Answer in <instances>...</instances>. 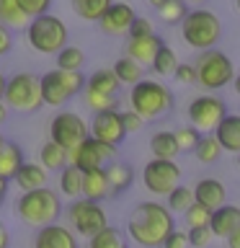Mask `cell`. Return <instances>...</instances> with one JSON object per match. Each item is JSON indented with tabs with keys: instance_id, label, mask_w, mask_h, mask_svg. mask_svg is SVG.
<instances>
[{
	"instance_id": "obj_51",
	"label": "cell",
	"mask_w": 240,
	"mask_h": 248,
	"mask_svg": "<svg viewBox=\"0 0 240 248\" xmlns=\"http://www.w3.org/2000/svg\"><path fill=\"white\" fill-rule=\"evenodd\" d=\"M5 119H8V106L3 104V101H0V124H3Z\"/></svg>"
},
{
	"instance_id": "obj_49",
	"label": "cell",
	"mask_w": 240,
	"mask_h": 248,
	"mask_svg": "<svg viewBox=\"0 0 240 248\" xmlns=\"http://www.w3.org/2000/svg\"><path fill=\"white\" fill-rule=\"evenodd\" d=\"M225 240H227V248H240V228L235 232H230Z\"/></svg>"
},
{
	"instance_id": "obj_21",
	"label": "cell",
	"mask_w": 240,
	"mask_h": 248,
	"mask_svg": "<svg viewBox=\"0 0 240 248\" xmlns=\"http://www.w3.org/2000/svg\"><path fill=\"white\" fill-rule=\"evenodd\" d=\"M163 46V39L158 34H150V36H139V39H129L127 42V57L135 60L137 65H150L155 52Z\"/></svg>"
},
{
	"instance_id": "obj_39",
	"label": "cell",
	"mask_w": 240,
	"mask_h": 248,
	"mask_svg": "<svg viewBox=\"0 0 240 248\" xmlns=\"http://www.w3.org/2000/svg\"><path fill=\"white\" fill-rule=\"evenodd\" d=\"M173 135H176V142H178V150L181 153H194V147H196L199 140H201V132L196 127H191V124L178 127Z\"/></svg>"
},
{
	"instance_id": "obj_12",
	"label": "cell",
	"mask_w": 240,
	"mask_h": 248,
	"mask_svg": "<svg viewBox=\"0 0 240 248\" xmlns=\"http://www.w3.org/2000/svg\"><path fill=\"white\" fill-rule=\"evenodd\" d=\"M145 189L155 197H168L170 191L181 184V166L176 160H163V158H150L142 170Z\"/></svg>"
},
{
	"instance_id": "obj_56",
	"label": "cell",
	"mask_w": 240,
	"mask_h": 248,
	"mask_svg": "<svg viewBox=\"0 0 240 248\" xmlns=\"http://www.w3.org/2000/svg\"><path fill=\"white\" fill-rule=\"evenodd\" d=\"M3 145H5V137H3V132H0V150H3Z\"/></svg>"
},
{
	"instance_id": "obj_23",
	"label": "cell",
	"mask_w": 240,
	"mask_h": 248,
	"mask_svg": "<svg viewBox=\"0 0 240 248\" xmlns=\"http://www.w3.org/2000/svg\"><path fill=\"white\" fill-rule=\"evenodd\" d=\"M83 197L90 202H101V199L111 197L104 168H93V170H85L83 173Z\"/></svg>"
},
{
	"instance_id": "obj_1",
	"label": "cell",
	"mask_w": 240,
	"mask_h": 248,
	"mask_svg": "<svg viewBox=\"0 0 240 248\" xmlns=\"http://www.w3.org/2000/svg\"><path fill=\"white\" fill-rule=\"evenodd\" d=\"M176 230L173 212L160 204V202H139V204L129 212L127 220V232L137 246L142 248H160L170 232Z\"/></svg>"
},
{
	"instance_id": "obj_22",
	"label": "cell",
	"mask_w": 240,
	"mask_h": 248,
	"mask_svg": "<svg viewBox=\"0 0 240 248\" xmlns=\"http://www.w3.org/2000/svg\"><path fill=\"white\" fill-rule=\"evenodd\" d=\"M13 181L21 191L42 189V186H46V170L39 166V163H21V168L15 170Z\"/></svg>"
},
{
	"instance_id": "obj_5",
	"label": "cell",
	"mask_w": 240,
	"mask_h": 248,
	"mask_svg": "<svg viewBox=\"0 0 240 248\" xmlns=\"http://www.w3.org/2000/svg\"><path fill=\"white\" fill-rule=\"evenodd\" d=\"M3 104L13 111L21 114H34L44 106L42 101V80L34 73H15L5 78V91H3Z\"/></svg>"
},
{
	"instance_id": "obj_48",
	"label": "cell",
	"mask_w": 240,
	"mask_h": 248,
	"mask_svg": "<svg viewBox=\"0 0 240 248\" xmlns=\"http://www.w3.org/2000/svg\"><path fill=\"white\" fill-rule=\"evenodd\" d=\"M8 246H11V232H8L5 222L0 220V248H8Z\"/></svg>"
},
{
	"instance_id": "obj_40",
	"label": "cell",
	"mask_w": 240,
	"mask_h": 248,
	"mask_svg": "<svg viewBox=\"0 0 240 248\" xmlns=\"http://www.w3.org/2000/svg\"><path fill=\"white\" fill-rule=\"evenodd\" d=\"M209 215H212V212H209L207 207H201V204H191L183 212L186 225H189V228H207V225H209Z\"/></svg>"
},
{
	"instance_id": "obj_50",
	"label": "cell",
	"mask_w": 240,
	"mask_h": 248,
	"mask_svg": "<svg viewBox=\"0 0 240 248\" xmlns=\"http://www.w3.org/2000/svg\"><path fill=\"white\" fill-rule=\"evenodd\" d=\"M5 194H8V178L0 176V202L5 199Z\"/></svg>"
},
{
	"instance_id": "obj_38",
	"label": "cell",
	"mask_w": 240,
	"mask_h": 248,
	"mask_svg": "<svg viewBox=\"0 0 240 248\" xmlns=\"http://www.w3.org/2000/svg\"><path fill=\"white\" fill-rule=\"evenodd\" d=\"M158 13L168 26H181V21L186 18V13H189V5H186V0H168Z\"/></svg>"
},
{
	"instance_id": "obj_10",
	"label": "cell",
	"mask_w": 240,
	"mask_h": 248,
	"mask_svg": "<svg viewBox=\"0 0 240 248\" xmlns=\"http://www.w3.org/2000/svg\"><path fill=\"white\" fill-rule=\"evenodd\" d=\"M116 150H119V147L106 145V142H101V140L88 135L80 145H75L73 150L67 153V166L80 168L83 173L85 170H93V168H104L106 163L116 160Z\"/></svg>"
},
{
	"instance_id": "obj_33",
	"label": "cell",
	"mask_w": 240,
	"mask_h": 248,
	"mask_svg": "<svg viewBox=\"0 0 240 248\" xmlns=\"http://www.w3.org/2000/svg\"><path fill=\"white\" fill-rule=\"evenodd\" d=\"M54 57H57V70H67V73H80L85 65V52L80 46H73V44L62 46Z\"/></svg>"
},
{
	"instance_id": "obj_46",
	"label": "cell",
	"mask_w": 240,
	"mask_h": 248,
	"mask_svg": "<svg viewBox=\"0 0 240 248\" xmlns=\"http://www.w3.org/2000/svg\"><path fill=\"white\" fill-rule=\"evenodd\" d=\"M160 248H189V238H186V232L173 230L165 240H163V246H160Z\"/></svg>"
},
{
	"instance_id": "obj_9",
	"label": "cell",
	"mask_w": 240,
	"mask_h": 248,
	"mask_svg": "<svg viewBox=\"0 0 240 248\" xmlns=\"http://www.w3.org/2000/svg\"><path fill=\"white\" fill-rule=\"evenodd\" d=\"M67 225L75 235L93 238L98 230H104L108 225L106 209L101 207V202H90L85 197H77V199L70 202V207H67Z\"/></svg>"
},
{
	"instance_id": "obj_8",
	"label": "cell",
	"mask_w": 240,
	"mask_h": 248,
	"mask_svg": "<svg viewBox=\"0 0 240 248\" xmlns=\"http://www.w3.org/2000/svg\"><path fill=\"white\" fill-rule=\"evenodd\" d=\"M42 101L46 106H65L73 96L85 91V75L83 73H67V70H52L42 78Z\"/></svg>"
},
{
	"instance_id": "obj_11",
	"label": "cell",
	"mask_w": 240,
	"mask_h": 248,
	"mask_svg": "<svg viewBox=\"0 0 240 248\" xmlns=\"http://www.w3.org/2000/svg\"><path fill=\"white\" fill-rule=\"evenodd\" d=\"M88 135H90L88 124H85V119L75 111H57L49 122V140L54 145L65 147L67 153L73 150L75 145H80Z\"/></svg>"
},
{
	"instance_id": "obj_25",
	"label": "cell",
	"mask_w": 240,
	"mask_h": 248,
	"mask_svg": "<svg viewBox=\"0 0 240 248\" xmlns=\"http://www.w3.org/2000/svg\"><path fill=\"white\" fill-rule=\"evenodd\" d=\"M85 88L96 91V93H106V96H116L119 88H121V83L116 80L111 67H101V70H96V73H90V78L85 80Z\"/></svg>"
},
{
	"instance_id": "obj_17",
	"label": "cell",
	"mask_w": 240,
	"mask_h": 248,
	"mask_svg": "<svg viewBox=\"0 0 240 248\" xmlns=\"http://www.w3.org/2000/svg\"><path fill=\"white\" fill-rule=\"evenodd\" d=\"M191 194H194V204L207 207L209 212L222 207L225 199H227V191H225V184L220 178H199L196 186L191 189Z\"/></svg>"
},
{
	"instance_id": "obj_15",
	"label": "cell",
	"mask_w": 240,
	"mask_h": 248,
	"mask_svg": "<svg viewBox=\"0 0 240 248\" xmlns=\"http://www.w3.org/2000/svg\"><path fill=\"white\" fill-rule=\"evenodd\" d=\"M135 18H137V13L129 3H111V8L101 16L98 26L108 36H121V34H129V26Z\"/></svg>"
},
{
	"instance_id": "obj_6",
	"label": "cell",
	"mask_w": 240,
	"mask_h": 248,
	"mask_svg": "<svg viewBox=\"0 0 240 248\" xmlns=\"http://www.w3.org/2000/svg\"><path fill=\"white\" fill-rule=\"evenodd\" d=\"M26 39L31 49L39 54H57L62 46H67V26L65 21L52 13L36 16L26 26Z\"/></svg>"
},
{
	"instance_id": "obj_43",
	"label": "cell",
	"mask_w": 240,
	"mask_h": 248,
	"mask_svg": "<svg viewBox=\"0 0 240 248\" xmlns=\"http://www.w3.org/2000/svg\"><path fill=\"white\" fill-rule=\"evenodd\" d=\"M173 78L181 85H196V70H194V62H178Z\"/></svg>"
},
{
	"instance_id": "obj_27",
	"label": "cell",
	"mask_w": 240,
	"mask_h": 248,
	"mask_svg": "<svg viewBox=\"0 0 240 248\" xmlns=\"http://www.w3.org/2000/svg\"><path fill=\"white\" fill-rule=\"evenodd\" d=\"M88 248H129V240L119 228L106 225L104 230H98L93 238H88Z\"/></svg>"
},
{
	"instance_id": "obj_2",
	"label": "cell",
	"mask_w": 240,
	"mask_h": 248,
	"mask_svg": "<svg viewBox=\"0 0 240 248\" xmlns=\"http://www.w3.org/2000/svg\"><path fill=\"white\" fill-rule=\"evenodd\" d=\"M15 215L31 228H44V225L57 222V217L62 215L60 194L52 191L49 186H42V189L34 191H21L18 202H15Z\"/></svg>"
},
{
	"instance_id": "obj_53",
	"label": "cell",
	"mask_w": 240,
	"mask_h": 248,
	"mask_svg": "<svg viewBox=\"0 0 240 248\" xmlns=\"http://www.w3.org/2000/svg\"><path fill=\"white\" fill-rule=\"evenodd\" d=\"M232 88H235V93L240 96V73H238L235 78H232Z\"/></svg>"
},
{
	"instance_id": "obj_44",
	"label": "cell",
	"mask_w": 240,
	"mask_h": 248,
	"mask_svg": "<svg viewBox=\"0 0 240 248\" xmlns=\"http://www.w3.org/2000/svg\"><path fill=\"white\" fill-rule=\"evenodd\" d=\"M121 124H124V132H127V135H135V132H139L145 127V119L137 111L127 108V111H121Z\"/></svg>"
},
{
	"instance_id": "obj_4",
	"label": "cell",
	"mask_w": 240,
	"mask_h": 248,
	"mask_svg": "<svg viewBox=\"0 0 240 248\" xmlns=\"http://www.w3.org/2000/svg\"><path fill=\"white\" fill-rule=\"evenodd\" d=\"M181 36L191 49H214V44L222 36V21L214 11L207 8H194L186 13V18L181 21Z\"/></svg>"
},
{
	"instance_id": "obj_42",
	"label": "cell",
	"mask_w": 240,
	"mask_h": 248,
	"mask_svg": "<svg viewBox=\"0 0 240 248\" xmlns=\"http://www.w3.org/2000/svg\"><path fill=\"white\" fill-rule=\"evenodd\" d=\"M21 5V11L29 16V18H36V16H44L49 13L52 8V0H15Z\"/></svg>"
},
{
	"instance_id": "obj_30",
	"label": "cell",
	"mask_w": 240,
	"mask_h": 248,
	"mask_svg": "<svg viewBox=\"0 0 240 248\" xmlns=\"http://www.w3.org/2000/svg\"><path fill=\"white\" fill-rule=\"evenodd\" d=\"M21 163H23L21 147H18V145H13V142H5V145H3V150H0V176L8 178V181H13L15 170L21 168Z\"/></svg>"
},
{
	"instance_id": "obj_29",
	"label": "cell",
	"mask_w": 240,
	"mask_h": 248,
	"mask_svg": "<svg viewBox=\"0 0 240 248\" xmlns=\"http://www.w3.org/2000/svg\"><path fill=\"white\" fill-rule=\"evenodd\" d=\"M114 75H116V80H119L121 85H135V83H139L142 80V75H145V70H142V65H137L135 60H129L127 54H124V57H119L114 62Z\"/></svg>"
},
{
	"instance_id": "obj_19",
	"label": "cell",
	"mask_w": 240,
	"mask_h": 248,
	"mask_svg": "<svg viewBox=\"0 0 240 248\" xmlns=\"http://www.w3.org/2000/svg\"><path fill=\"white\" fill-rule=\"evenodd\" d=\"M104 170H106L108 194H111V197H119V194L129 191L132 184H135V170H132V166H127V163L111 160L104 166Z\"/></svg>"
},
{
	"instance_id": "obj_34",
	"label": "cell",
	"mask_w": 240,
	"mask_h": 248,
	"mask_svg": "<svg viewBox=\"0 0 240 248\" xmlns=\"http://www.w3.org/2000/svg\"><path fill=\"white\" fill-rule=\"evenodd\" d=\"M114 0H73V11L80 16L83 21H101Z\"/></svg>"
},
{
	"instance_id": "obj_37",
	"label": "cell",
	"mask_w": 240,
	"mask_h": 248,
	"mask_svg": "<svg viewBox=\"0 0 240 248\" xmlns=\"http://www.w3.org/2000/svg\"><path fill=\"white\" fill-rule=\"evenodd\" d=\"M191 204H194V194H191V189H189V186H181V184H178L176 189L168 194V204H165V207H168L173 215H178V212L183 215Z\"/></svg>"
},
{
	"instance_id": "obj_16",
	"label": "cell",
	"mask_w": 240,
	"mask_h": 248,
	"mask_svg": "<svg viewBox=\"0 0 240 248\" xmlns=\"http://www.w3.org/2000/svg\"><path fill=\"white\" fill-rule=\"evenodd\" d=\"M34 248H80L77 246V235L65 225H44V228H36L34 235Z\"/></svg>"
},
{
	"instance_id": "obj_52",
	"label": "cell",
	"mask_w": 240,
	"mask_h": 248,
	"mask_svg": "<svg viewBox=\"0 0 240 248\" xmlns=\"http://www.w3.org/2000/svg\"><path fill=\"white\" fill-rule=\"evenodd\" d=\"M147 3H150V5L155 8V11H160V8H163V5H165V3H168V0H147Z\"/></svg>"
},
{
	"instance_id": "obj_3",
	"label": "cell",
	"mask_w": 240,
	"mask_h": 248,
	"mask_svg": "<svg viewBox=\"0 0 240 248\" xmlns=\"http://www.w3.org/2000/svg\"><path fill=\"white\" fill-rule=\"evenodd\" d=\"M129 108L137 111L145 122L160 119L163 114H168L173 108V93H170L163 83L142 78L129 88Z\"/></svg>"
},
{
	"instance_id": "obj_54",
	"label": "cell",
	"mask_w": 240,
	"mask_h": 248,
	"mask_svg": "<svg viewBox=\"0 0 240 248\" xmlns=\"http://www.w3.org/2000/svg\"><path fill=\"white\" fill-rule=\"evenodd\" d=\"M3 91H5V78H3V73H0V96H3Z\"/></svg>"
},
{
	"instance_id": "obj_24",
	"label": "cell",
	"mask_w": 240,
	"mask_h": 248,
	"mask_svg": "<svg viewBox=\"0 0 240 248\" xmlns=\"http://www.w3.org/2000/svg\"><path fill=\"white\" fill-rule=\"evenodd\" d=\"M150 153L152 158H163V160H176V155H181L176 142V135L168 129H160L150 137Z\"/></svg>"
},
{
	"instance_id": "obj_31",
	"label": "cell",
	"mask_w": 240,
	"mask_h": 248,
	"mask_svg": "<svg viewBox=\"0 0 240 248\" xmlns=\"http://www.w3.org/2000/svg\"><path fill=\"white\" fill-rule=\"evenodd\" d=\"M29 16L21 11V5L15 0H0V23L8 29H26L29 26Z\"/></svg>"
},
{
	"instance_id": "obj_26",
	"label": "cell",
	"mask_w": 240,
	"mask_h": 248,
	"mask_svg": "<svg viewBox=\"0 0 240 248\" xmlns=\"http://www.w3.org/2000/svg\"><path fill=\"white\" fill-rule=\"evenodd\" d=\"M60 194L67 199L83 197V170L75 166H65L60 170Z\"/></svg>"
},
{
	"instance_id": "obj_58",
	"label": "cell",
	"mask_w": 240,
	"mask_h": 248,
	"mask_svg": "<svg viewBox=\"0 0 240 248\" xmlns=\"http://www.w3.org/2000/svg\"><path fill=\"white\" fill-rule=\"evenodd\" d=\"M238 166H240V153H238Z\"/></svg>"
},
{
	"instance_id": "obj_14",
	"label": "cell",
	"mask_w": 240,
	"mask_h": 248,
	"mask_svg": "<svg viewBox=\"0 0 240 248\" xmlns=\"http://www.w3.org/2000/svg\"><path fill=\"white\" fill-rule=\"evenodd\" d=\"M88 129H90V137H96L106 145H114V147H119L121 140L127 137L124 124H121V111H98V114H93Z\"/></svg>"
},
{
	"instance_id": "obj_32",
	"label": "cell",
	"mask_w": 240,
	"mask_h": 248,
	"mask_svg": "<svg viewBox=\"0 0 240 248\" xmlns=\"http://www.w3.org/2000/svg\"><path fill=\"white\" fill-rule=\"evenodd\" d=\"M150 67H152V73L155 75H160V78H168V75H173L176 73V67H178V54L176 49H170L168 44H163L158 52H155V57L150 62Z\"/></svg>"
},
{
	"instance_id": "obj_41",
	"label": "cell",
	"mask_w": 240,
	"mask_h": 248,
	"mask_svg": "<svg viewBox=\"0 0 240 248\" xmlns=\"http://www.w3.org/2000/svg\"><path fill=\"white\" fill-rule=\"evenodd\" d=\"M186 238H189V246H191V248H207V246L214 240L212 230H209V225H207V228H189Z\"/></svg>"
},
{
	"instance_id": "obj_7",
	"label": "cell",
	"mask_w": 240,
	"mask_h": 248,
	"mask_svg": "<svg viewBox=\"0 0 240 248\" xmlns=\"http://www.w3.org/2000/svg\"><path fill=\"white\" fill-rule=\"evenodd\" d=\"M194 70H196V85L204 91H220L235 78V67L232 60L220 49H204L199 52V57L194 60Z\"/></svg>"
},
{
	"instance_id": "obj_45",
	"label": "cell",
	"mask_w": 240,
	"mask_h": 248,
	"mask_svg": "<svg viewBox=\"0 0 240 248\" xmlns=\"http://www.w3.org/2000/svg\"><path fill=\"white\" fill-rule=\"evenodd\" d=\"M155 34V26H152V21L150 18H137L132 21V26H129V39H139V36H150Z\"/></svg>"
},
{
	"instance_id": "obj_35",
	"label": "cell",
	"mask_w": 240,
	"mask_h": 248,
	"mask_svg": "<svg viewBox=\"0 0 240 248\" xmlns=\"http://www.w3.org/2000/svg\"><path fill=\"white\" fill-rule=\"evenodd\" d=\"M222 153H225V150L220 147V142H217L214 135H201L199 145L194 147V155H196V160L204 163V166H212V163H217Z\"/></svg>"
},
{
	"instance_id": "obj_55",
	"label": "cell",
	"mask_w": 240,
	"mask_h": 248,
	"mask_svg": "<svg viewBox=\"0 0 240 248\" xmlns=\"http://www.w3.org/2000/svg\"><path fill=\"white\" fill-rule=\"evenodd\" d=\"M191 5H201V3H207V0H189Z\"/></svg>"
},
{
	"instance_id": "obj_36",
	"label": "cell",
	"mask_w": 240,
	"mask_h": 248,
	"mask_svg": "<svg viewBox=\"0 0 240 248\" xmlns=\"http://www.w3.org/2000/svg\"><path fill=\"white\" fill-rule=\"evenodd\" d=\"M85 106L93 108V114H98V111H119V98L85 88Z\"/></svg>"
},
{
	"instance_id": "obj_13",
	"label": "cell",
	"mask_w": 240,
	"mask_h": 248,
	"mask_svg": "<svg viewBox=\"0 0 240 248\" xmlns=\"http://www.w3.org/2000/svg\"><path fill=\"white\" fill-rule=\"evenodd\" d=\"M225 116H227V106L220 96H212V93H201L189 104V122L201 135H212Z\"/></svg>"
},
{
	"instance_id": "obj_18",
	"label": "cell",
	"mask_w": 240,
	"mask_h": 248,
	"mask_svg": "<svg viewBox=\"0 0 240 248\" xmlns=\"http://www.w3.org/2000/svg\"><path fill=\"white\" fill-rule=\"evenodd\" d=\"M238 228H240V207L238 204H227L225 202L222 207H217L209 215V230H212L214 238H227Z\"/></svg>"
},
{
	"instance_id": "obj_47",
	"label": "cell",
	"mask_w": 240,
	"mask_h": 248,
	"mask_svg": "<svg viewBox=\"0 0 240 248\" xmlns=\"http://www.w3.org/2000/svg\"><path fill=\"white\" fill-rule=\"evenodd\" d=\"M11 49H13V31L0 23V57H3V54H8Z\"/></svg>"
},
{
	"instance_id": "obj_20",
	"label": "cell",
	"mask_w": 240,
	"mask_h": 248,
	"mask_svg": "<svg viewBox=\"0 0 240 248\" xmlns=\"http://www.w3.org/2000/svg\"><path fill=\"white\" fill-rule=\"evenodd\" d=\"M217 137L222 150L227 153H240V114H227L225 119L217 124V129L212 132Z\"/></svg>"
},
{
	"instance_id": "obj_57",
	"label": "cell",
	"mask_w": 240,
	"mask_h": 248,
	"mask_svg": "<svg viewBox=\"0 0 240 248\" xmlns=\"http://www.w3.org/2000/svg\"><path fill=\"white\" fill-rule=\"evenodd\" d=\"M235 5H238V11H240V0H235Z\"/></svg>"
},
{
	"instance_id": "obj_28",
	"label": "cell",
	"mask_w": 240,
	"mask_h": 248,
	"mask_svg": "<svg viewBox=\"0 0 240 248\" xmlns=\"http://www.w3.org/2000/svg\"><path fill=\"white\" fill-rule=\"evenodd\" d=\"M39 166L44 170H62L67 166V150L60 145H54L49 140V142H44L42 150H39Z\"/></svg>"
}]
</instances>
